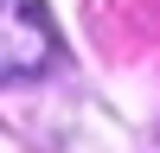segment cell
<instances>
[{"mask_svg": "<svg viewBox=\"0 0 160 153\" xmlns=\"http://www.w3.org/2000/svg\"><path fill=\"white\" fill-rule=\"evenodd\" d=\"M58 58V26L45 0H0V83L38 76Z\"/></svg>", "mask_w": 160, "mask_h": 153, "instance_id": "cell-1", "label": "cell"}]
</instances>
